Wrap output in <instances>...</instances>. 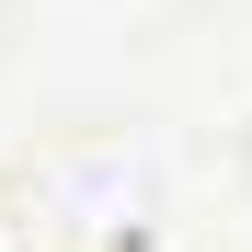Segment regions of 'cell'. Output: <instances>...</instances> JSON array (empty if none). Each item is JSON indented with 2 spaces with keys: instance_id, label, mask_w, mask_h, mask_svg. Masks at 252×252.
<instances>
[{
  "instance_id": "obj_1",
  "label": "cell",
  "mask_w": 252,
  "mask_h": 252,
  "mask_svg": "<svg viewBox=\"0 0 252 252\" xmlns=\"http://www.w3.org/2000/svg\"><path fill=\"white\" fill-rule=\"evenodd\" d=\"M160 241H172V229H160L149 195H126V206H103V218H92V252H160Z\"/></svg>"
},
{
  "instance_id": "obj_2",
  "label": "cell",
  "mask_w": 252,
  "mask_h": 252,
  "mask_svg": "<svg viewBox=\"0 0 252 252\" xmlns=\"http://www.w3.org/2000/svg\"><path fill=\"white\" fill-rule=\"evenodd\" d=\"M0 252H34V206L23 195H0Z\"/></svg>"
}]
</instances>
